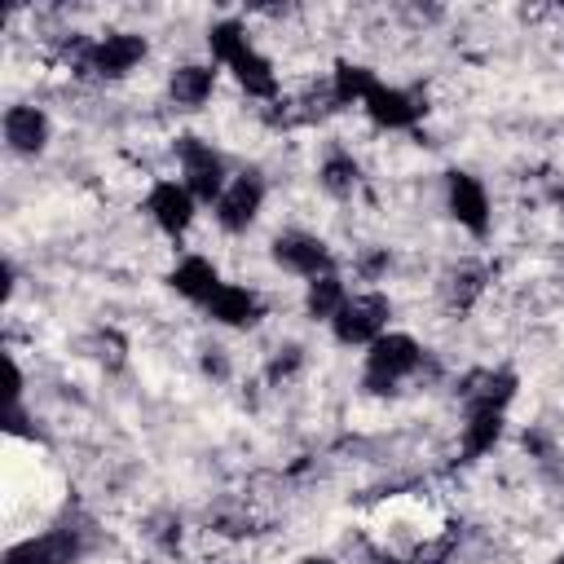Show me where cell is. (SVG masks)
<instances>
[{"label":"cell","instance_id":"obj_16","mask_svg":"<svg viewBox=\"0 0 564 564\" xmlns=\"http://www.w3.org/2000/svg\"><path fill=\"white\" fill-rule=\"evenodd\" d=\"M348 286H344V278H339V269H330V273H322V278H308L304 282V313L313 317V322H326L330 326V317L348 304Z\"/></svg>","mask_w":564,"mask_h":564},{"label":"cell","instance_id":"obj_14","mask_svg":"<svg viewBox=\"0 0 564 564\" xmlns=\"http://www.w3.org/2000/svg\"><path fill=\"white\" fill-rule=\"evenodd\" d=\"M502 414L507 410H494V405H467L463 427H458L463 458H480V454H489L502 441Z\"/></svg>","mask_w":564,"mask_h":564},{"label":"cell","instance_id":"obj_7","mask_svg":"<svg viewBox=\"0 0 564 564\" xmlns=\"http://www.w3.org/2000/svg\"><path fill=\"white\" fill-rule=\"evenodd\" d=\"M194 212H198V198H194L181 181H154L150 194H145V216H150L167 238H181V234L194 225Z\"/></svg>","mask_w":564,"mask_h":564},{"label":"cell","instance_id":"obj_6","mask_svg":"<svg viewBox=\"0 0 564 564\" xmlns=\"http://www.w3.org/2000/svg\"><path fill=\"white\" fill-rule=\"evenodd\" d=\"M145 53H150L145 35H137V31H110L101 40H93L84 70H93L101 79H123V75H132L145 62Z\"/></svg>","mask_w":564,"mask_h":564},{"label":"cell","instance_id":"obj_21","mask_svg":"<svg viewBox=\"0 0 564 564\" xmlns=\"http://www.w3.org/2000/svg\"><path fill=\"white\" fill-rule=\"evenodd\" d=\"M480 295H485V273H480V269H471V264L449 269V273H445V282H441V300H445L454 313L471 308Z\"/></svg>","mask_w":564,"mask_h":564},{"label":"cell","instance_id":"obj_24","mask_svg":"<svg viewBox=\"0 0 564 564\" xmlns=\"http://www.w3.org/2000/svg\"><path fill=\"white\" fill-rule=\"evenodd\" d=\"M203 375H212V379H225V375H229L225 348H203Z\"/></svg>","mask_w":564,"mask_h":564},{"label":"cell","instance_id":"obj_13","mask_svg":"<svg viewBox=\"0 0 564 564\" xmlns=\"http://www.w3.org/2000/svg\"><path fill=\"white\" fill-rule=\"evenodd\" d=\"M216 88V66L212 62H181L167 75V97L176 110H198Z\"/></svg>","mask_w":564,"mask_h":564},{"label":"cell","instance_id":"obj_4","mask_svg":"<svg viewBox=\"0 0 564 564\" xmlns=\"http://www.w3.org/2000/svg\"><path fill=\"white\" fill-rule=\"evenodd\" d=\"M269 256H273L278 269H286V273H295V278H304V282L335 269V256H330L326 238H317V234H308V229H282V234H273Z\"/></svg>","mask_w":564,"mask_h":564},{"label":"cell","instance_id":"obj_25","mask_svg":"<svg viewBox=\"0 0 564 564\" xmlns=\"http://www.w3.org/2000/svg\"><path fill=\"white\" fill-rule=\"evenodd\" d=\"M93 357H97L101 366H119V357H123V352H119V339H115V335H97V352H93Z\"/></svg>","mask_w":564,"mask_h":564},{"label":"cell","instance_id":"obj_11","mask_svg":"<svg viewBox=\"0 0 564 564\" xmlns=\"http://www.w3.org/2000/svg\"><path fill=\"white\" fill-rule=\"evenodd\" d=\"M207 317L220 322V326H229V330H247V326H256V322L264 317V304H260V295H256L251 286H242V282H225V286L212 295Z\"/></svg>","mask_w":564,"mask_h":564},{"label":"cell","instance_id":"obj_8","mask_svg":"<svg viewBox=\"0 0 564 564\" xmlns=\"http://www.w3.org/2000/svg\"><path fill=\"white\" fill-rule=\"evenodd\" d=\"M445 207L467 234H485L489 229V216H494L489 212V189L471 172H449L445 176Z\"/></svg>","mask_w":564,"mask_h":564},{"label":"cell","instance_id":"obj_15","mask_svg":"<svg viewBox=\"0 0 564 564\" xmlns=\"http://www.w3.org/2000/svg\"><path fill=\"white\" fill-rule=\"evenodd\" d=\"M70 560H75L70 529H57V533H44V538H26V542H13L4 551V564H70Z\"/></svg>","mask_w":564,"mask_h":564},{"label":"cell","instance_id":"obj_19","mask_svg":"<svg viewBox=\"0 0 564 564\" xmlns=\"http://www.w3.org/2000/svg\"><path fill=\"white\" fill-rule=\"evenodd\" d=\"M256 44H251V31H247V22H238V18H220V22H212L207 26V53H212V62H220V66H234L242 53H251Z\"/></svg>","mask_w":564,"mask_h":564},{"label":"cell","instance_id":"obj_12","mask_svg":"<svg viewBox=\"0 0 564 564\" xmlns=\"http://www.w3.org/2000/svg\"><path fill=\"white\" fill-rule=\"evenodd\" d=\"M48 115L40 106H9L4 110V145L13 154H40L48 145Z\"/></svg>","mask_w":564,"mask_h":564},{"label":"cell","instance_id":"obj_20","mask_svg":"<svg viewBox=\"0 0 564 564\" xmlns=\"http://www.w3.org/2000/svg\"><path fill=\"white\" fill-rule=\"evenodd\" d=\"M317 185L335 198H348L357 185H361V163L348 154V150H326L322 167H317Z\"/></svg>","mask_w":564,"mask_h":564},{"label":"cell","instance_id":"obj_3","mask_svg":"<svg viewBox=\"0 0 564 564\" xmlns=\"http://www.w3.org/2000/svg\"><path fill=\"white\" fill-rule=\"evenodd\" d=\"M176 163H181V185L198 198V203H216L229 185V167L220 159V150H212V141L203 137H176L172 145Z\"/></svg>","mask_w":564,"mask_h":564},{"label":"cell","instance_id":"obj_9","mask_svg":"<svg viewBox=\"0 0 564 564\" xmlns=\"http://www.w3.org/2000/svg\"><path fill=\"white\" fill-rule=\"evenodd\" d=\"M361 110L370 115V123H375V128H388V132L414 128V123L423 119L419 97H414V93H405V88H397V84H379V88L366 97V106H361Z\"/></svg>","mask_w":564,"mask_h":564},{"label":"cell","instance_id":"obj_5","mask_svg":"<svg viewBox=\"0 0 564 564\" xmlns=\"http://www.w3.org/2000/svg\"><path fill=\"white\" fill-rule=\"evenodd\" d=\"M264 176L251 167V172H238V176H229V185H225V194L212 203L216 207V225L225 229V234H247L251 225H256V216H260V207H264Z\"/></svg>","mask_w":564,"mask_h":564},{"label":"cell","instance_id":"obj_22","mask_svg":"<svg viewBox=\"0 0 564 564\" xmlns=\"http://www.w3.org/2000/svg\"><path fill=\"white\" fill-rule=\"evenodd\" d=\"M300 366H304V348H300V344H278V348L269 352V361H264V379H269V388H282L286 379H295Z\"/></svg>","mask_w":564,"mask_h":564},{"label":"cell","instance_id":"obj_2","mask_svg":"<svg viewBox=\"0 0 564 564\" xmlns=\"http://www.w3.org/2000/svg\"><path fill=\"white\" fill-rule=\"evenodd\" d=\"M388 317H392V300L383 291H370L366 286V291L348 295V304L330 317V335L344 348H370L388 330Z\"/></svg>","mask_w":564,"mask_h":564},{"label":"cell","instance_id":"obj_1","mask_svg":"<svg viewBox=\"0 0 564 564\" xmlns=\"http://www.w3.org/2000/svg\"><path fill=\"white\" fill-rule=\"evenodd\" d=\"M423 366V344L405 330H383L370 348H366V366H361V388L370 397H388L397 392L410 375H419Z\"/></svg>","mask_w":564,"mask_h":564},{"label":"cell","instance_id":"obj_10","mask_svg":"<svg viewBox=\"0 0 564 564\" xmlns=\"http://www.w3.org/2000/svg\"><path fill=\"white\" fill-rule=\"evenodd\" d=\"M167 286H172L181 300H189V304L207 308V304H212V295L225 286V278H220V269H216L207 256H181V260H176V269L167 273Z\"/></svg>","mask_w":564,"mask_h":564},{"label":"cell","instance_id":"obj_18","mask_svg":"<svg viewBox=\"0 0 564 564\" xmlns=\"http://www.w3.org/2000/svg\"><path fill=\"white\" fill-rule=\"evenodd\" d=\"M229 70H234V79H238V88H242L247 97H260V101H273V97H278V70H273V62H269L260 48L242 53Z\"/></svg>","mask_w":564,"mask_h":564},{"label":"cell","instance_id":"obj_26","mask_svg":"<svg viewBox=\"0 0 564 564\" xmlns=\"http://www.w3.org/2000/svg\"><path fill=\"white\" fill-rule=\"evenodd\" d=\"M295 564H335L330 555H304V560H295Z\"/></svg>","mask_w":564,"mask_h":564},{"label":"cell","instance_id":"obj_17","mask_svg":"<svg viewBox=\"0 0 564 564\" xmlns=\"http://www.w3.org/2000/svg\"><path fill=\"white\" fill-rule=\"evenodd\" d=\"M379 88V79H375V70L370 66H361V62H335V70H330V97H335V106H366V97Z\"/></svg>","mask_w":564,"mask_h":564},{"label":"cell","instance_id":"obj_23","mask_svg":"<svg viewBox=\"0 0 564 564\" xmlns=\"http://www.w3.org/2000/svg\"><path fill=\"white\" fill-rule=\"evenodd\" d=\"M388 264H392V251H388V247H370V251H361V256L352 260V269H357L361 282H379V278L388 273Z\"/></svg>","mask_w":564,"mask_h":564}]
</instances>
